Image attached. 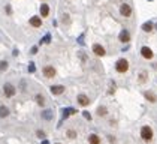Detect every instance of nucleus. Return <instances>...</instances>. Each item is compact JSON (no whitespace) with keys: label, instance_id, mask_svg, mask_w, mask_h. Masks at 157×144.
<instances>
[{"label":"nucleus","instance_id":"nucleus-14","mask_svg":"<svg viewBox=\"0 0 157 144\" xmlns=\"http://www.w3.org/2000/svg\"><path fill=\"white\" fill-rule=\"evenodd\" d=\"M8 116H9V110L5 105H0V117L5 119V117H8Z\"/></svg>","mask_w":157,"mask_h":144},{"label":"nucleus","instance_id":"nucleus-23","mask_svg":"<svg viewBox=\"0 0 157 144\" xmlns=\"http://www.w3.org/2000/svg\"><path fill=\"white\" fill-rule=\"evenodd\" d=\"M84 117H85L87 120H91V116H90V113H87V111L84 113Z\"/></svg>","mask_w":157,"mask_h":144},{"label":"nucleus","instance_id":"nucleus-10","mask_svg":"<svg viewBox=\"0 0 157 144\" xmlns=\"http://www.w3.org/2000/svg\"><path fill=\"white\" fill-rule=\"evenodd\" d=\"M64 92V86H52L51 87V93L52 95H61Z\"/></svg>","mask_w":157,"mask_h":144},{"label":"nucleus","instance_id":"nucleus-21","mask_svg":"<svg viewBox=\"0 0 157 144\" xmlns=\"http://www.w3.org/2000/svg\"><path fill=\"white\" fill-rule=\"evenodd\" d=\"M97 114H99V116H105V114H106V108H105V107H100V108L97 110Z\"/></svg>","mask_w":157,"mask_h":144},{"label":"nucleus","instance_id":"nucleus-25","mask_svg":"<svg viewBox=\"0 0 157 144\" xmlns=\"http://www.w3.org/2000/svg\"><path fill=\"white\" fill-rule=\"evenodd\" d=\"M29 71H30V72H34V65H33V63L29 66Z\"/></svg>","mask_w":157,"mask_h":144},{"label":"nucleus","instance_id":"nucleus-7","mask_svg":"<svg viewBox=\"0 0 157 144\" xmlns=\"http://www.w3.org/2000/svg\"><path fill=\"white\" fill-rule=\"evenodd\" d=\"M30 26H33V27H41V26H42L41 17H37V15L32 17V18H30Z\"/></svg>","mask_w":157,"mask_h":144},{"label":"nucleus","instance_id":"nucleus-20","mask_svg":"<svg viewBox=\"0 0 157 144\" xmlns=\"http://www.w3.org/2000/svg\"><path fill=\"white\" fill-rule=\"evenodd\" d=\"M68 137H69V138H75V137H76V132H75L73 129H69V131H68Z\"/></svg>","mask_w":157,"mask_h":144},{"label":"nucleus","instance_id":"nucleus-22","mask_svg":"<svg viewBox=\"0 0 157 144\" xmlns=\"http://www.w3.org/2000/svg\"><path fill=\"white\" fill-rule=\"evenodd\" d=\"M8 68V63L6 62H0V71H5Z\"/></svg>","mask_w":157,"mask_h":144},{"label":"nucleus","instance_id":"nucleus-12","mask_svg":"<svg viewBox=\"0 0 157 144\" xmlns=\"http://www.w3.org/2000/svg\"><path fill=\"white\" fill-rule=\"evenodd\" d=\"M88 143H90V144H100V138H99L96 134H91V135L88 137Z\"/></svg>","mask_w":157,"mask_h":144},{"label":"nucleus","instance_id":"nucleus-27","mask_svg":"<svg viewBox=\"0 0 157 144\" xmlns=\"http://www.w3.org/2000/svg\"><path fill=\"white\" fill-rule=\"evenodd\" d=\"M49 38H51L49 35H46V36H45V42H49Z\"/></svg>","mask_w":157,"mask_h":144},{"label":"nucleus","instance_id":"nucleus-5","mask_svg":"<svg viewBox=\"0 0 157 144\" xmlns=\"http://www.w3.org/2000/svg\"><path fill=\"white\" fill-rule=\"evenodd\" d=\"M120 12H121V15H123V17H130V15H132V8L124 3V5H121Z\"/></svg>","mask_w":157,"mask_h":144},{"label":"nucleus","instance_id":"nucleus-1","mask_svg":"<svg viewBox=\"0 0 157 144\" xmlns=\"http://www.w3.org/2000/svg\"><path fill=\"white\" fill-rule=\"evenodd\" d=\"M115 69H117V72H120V74L127 72V69H129V62L126 59H120L118 62H117V65H115Z\"/></svg>","mask_w":157,"mask_h":144},{"label":"nucleus","instance_id":"nucleus-19","mask_svg":"<svg viewBox=\"0 0 157 144\" xmlns=\"http://www.w3.org/2000/svg\"><path fill=\"white\" fill-rule=\"evenodd\" d=\"M36 102L39 104V105H44V104H45V99H44V96L42 95H36Z\"/></svg>","mask_w":157,"mask_h":144},{"label":"nucleus","instance_id":"nucleus-17","mask_svg":"<svg viewBox=\"0 0 157 144\" xmlns=\"http://www.w3.org/2000/svg\"><path fill=\"white\" fill-rule=\"evenodd\" d=\"M142 30H144V32H151V30H153V23H151V21L145 23V24L142 26Z\"/></svg>","mask_w":157,"mask_h":144},{"label":"nucleus","instance_id":"nucleus-24","mask_svg":"<svg viewBox=\"0 0 157 144\" xmlns=\"http://www.w3.org/2000/svg\"><path fill=\"white\" fill-rule=\"evenodd\" d=\"M37 137H41V138H44V137H45V134L42 132V131H37Z\"/></svg>","mask_w":157,"mask_h":144},{"label":"nucleus","instance_id":"nucleus-6","mask_svg":"<svg viewBox=\"0 0 157 144\" xmlns=\"http://www.w3.org/2000/svg\"><path fill=\"white\" fill-rule=\"evenodd\" d=\"M93 53H94L96 56H105V53H106V51H105V48H103L102 45L94 44V45H93Z\"/></svg>","mask_w":157,"mask_h":144},{"label":"nucleus","instance_id":"nucleus-3","mask_svg":"<svg viewBox=\"0 0 157 144\" xmlns=\"http://www.w3.org/2000/svg\"><path fill=\"white\" fill-rule=\"evenodd\" d=\"M3 92H5L6 98H12V96L15 95V87L12 86L11 83H6V84L3 86Z\"/></svg>","mask_w":157,"mask_h":144},{"label":"nucleus","instance_id":"nucleus-28","mask_svg":"<svg viewBox=\"0 0 157 144\" xmlns=\"http://www.w3.org/2000/svg\"><path fill=\"white\" fill-rule=\"evenodd\" d=\"M42 144H48V141H44V143H42Z\"/></svg>","mask_w":157,"mask_h":144},{"label":"nucleus","instance_id":"nucleus-26","mask_svg":"<svg viewBox=\"0 0 157 144\" xmlns=\"http://www.w3.org/2000/svg\"><path fill=\"white\" fill-rule=\"evenodd\" d=\"M32 53H33V54H36V53H37V48H36V47H33V48H32Z\"/></svg>","mask_w":157,"mask_h":144},{"label":"nucleus","instance_id":"nucleus-15","mask_svg":"<svg viewBox=\"0 0 157 144\" xmlns=\"http://www.w3.org/2000/svg\"><path fill=\"white\" fill-rule=\"evenodd\" d=\"M41 14H42V17H48V14H49V8H48V5H42L41 6Z\"/></svg>","mask_w":157,"mask_h":144},{"label":"nucleus","instance_id":"nucleus-8","mask_svg":"<svg viewBox=\"0 0 157 144\" xmlns=\"http://www.w3.org/2000/svg\"><path fill=\"white\" fill-rule=\"evenodd\" d=\"M44 74H45L46 78H52V77L56 75V69L52 68V66H45L44 68Z\"/></svg>","mask_w":157,"mask_h":144},{"label":"nucleus","instance_id":"nucleus-18","mask_svg":"<svg viewBox=\"0 0 157 144\" xmlns=\"http://www.w3.org/2000/svg\"><path fill=\"white\" fill-rule=\"evenodd\" d=\"M42 117H44L45 120H51V119H52V111H51V110L44 111V113H42Z\"/></svg>","mask_w":157,"mask_h":144},{"label":"nucleus","instance_id":"nucleus-16","mask_svg":"<svg viewBox=\"0 0 157 144\" xmlns=\"http://www.w3.org/2000/svg\"><path fill=\"white\" fill-rule=\"evenodd\" d=\"M75 113H76L75 108H68V110H64V111H63V117H64V119H68L70 114H75Z\"/></svg>","mask_w":157,"mask_h":144},{"label":"nucleus","instance_id":"nucleus-9","mask_svg":"<svg viewBox=\"0 0 157 144\" xmlns=\"http://www.w3.org/2000/svg\"><path fill=\"white\" fill-rule=\"evenodd\" d=\"M78 104L82 107H87L88 104H90V99L85 96V95H78Z\"/></svg>","mask_w":157,"mask_h":144},{"label":"nucleus","instance_id":"nucleus-4","mask_svg":"<svg viewBox=\"0 0 157 144\" xmlns=\"http://www.w3.org/2000/svg\"><path fill=\"white\" fill-rule=\"evenodd\" d=\"M141 54H142V57L144 59H153V51L150 50V47H142L141 48Z\"/></svg>","mask_w":157,"mask_h":144},{"label":"nucleus","instance_id":"nucleus-2","mask_svg":"<svg viewBox=\"0 0 157 144\" xmlns=\"http://www.w3.org/2000/svg\"><path fill=\"white\" fill-rule=\"evenodd\" d=\"M141 137H142L144 141H151V138H153V129L150 126H142Z\"/></svg>","mask_w":157,"mask_h":144},{"label":"nucleus","instance_id":"nucleus-11","mask_svg":"<svg viewBox=\"0 0 157 144\" xmlns=\"http://www.w3.org/2000/svg\"><path fill=\"white\" fill-rule=\"evenodd\" d=\"M118 39H120L121 42H129V39H130V33H129L127 30H123V32L120 33V38H118Z\"/></svg>","mask_w":157,"mask_h":144},{"label":"nucleus","instance_id":"nucleus-13","mask_svg":"<svg viewBox=\"0 0 157 144\" xmlns=\"http://www.w3.org/2000/svg\"><path fill=\"white\" fill-rule=\"evenodd\" d=\"M144 96H145L150 102H156V101H157V98H156V95L153 93V92H145V93H144Z\"/></svg>","mask_w":157,"mask_h":144}]
</instances>
